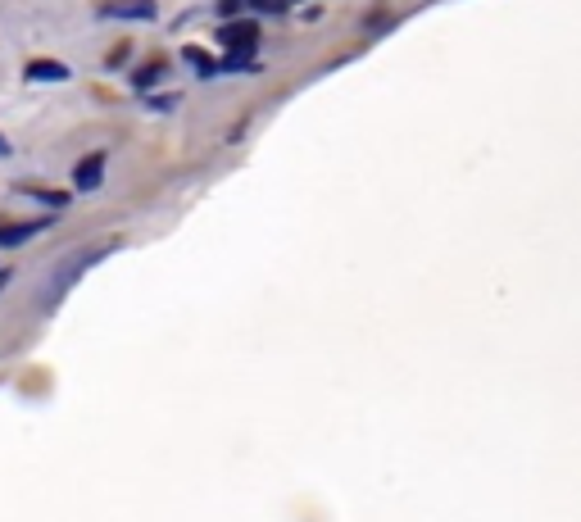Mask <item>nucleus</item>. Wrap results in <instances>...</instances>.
<instances>
[{
	"label": "nucleus",
	"mask_w": 581,
	"mask_h": 522,
	"mask_svg": "<svg viewBox=\"0 0 581 522\" xmlns=\"http://www.w3.org/2000/svg\"><path fill=\"white\" fill-rule=\"evenodd\" d=\"M5 282H10V273H5V268H0V291H5Z\"/></svg>",
	"instance_id": "nucleus-12"
},
{
	"label": "nucleus",
	"mask_w": 581,
	"mask_h": 522,
	"mask_svg": "<svg viewBox=\"0 0 581 522\" xmlns=\"http://www.w3.org/2000/svg\"><path fill=\"white\" fill-rule=\"evenodd\" d=\"M0 155H10V141H5V137H0Z\"/></svg>",
	"instance_id": "nucleus-13"
},
{
	"label": "nucleus",
	"mask_w": 581,
	"mask_h": 522,
	"mask_svg": "<svg viewBox=\"0 0 581 522\" xmlns=\"http://www.w3.org/2000/svg\"><path fill=\"white\" fill-rule=\"evenodd\" d=\"M37 232H46V223H0V246L5 250H14V246H23V241H32Z\"/></svg>",
	"instance_id": "nucleus-5"
},
{
	"label": "nucleus",
	"mask_w": 581,
	"mask_h": 522,
	"mask_svg": "<svg viewBox=\"0 0 581 522\" xmlns=\"http://www.w3.org/2000/svg\"><path fill=\"white\" fill-rule=\"evenodd\" d=\"M173 100L178 96H150V109H173Z\"/></svg>",
	"instance_id": "nucleus-11"
},
{
	"label": "nucleus",
	"mask_w": 581,
	"mask_h": 522,
	"mask_svg": "<svg viewBox=\"0 0 581 522\" xmlns=\"http://www.w3.org/2000/svg\"><path fill=\"white\" fill-rule=\"evenodd\" d=\"M23 196H32V200H41V205H55V209H64L69 205V196L64 191H37V187H19Z\"/></svg>",
	"instance_id": "nucleus-9"
},
{
	"label": "nucleus",
	"mask_w": 581,
	"mask_h": 522,
	"mask_svg": "<svg viewBox=\"0 0 581 522\" xmlns=\"http://www.w3.org/2000/svg\"><path fill=\"white\" fill-rule=\"evenodd\" d=\"M223 69H227V73H255V69H259V64H255V50H232Z\"/></svg>",
	"instance_id": "nucleus-8"
},
{
	"label": "nucleus",
	"mask_w": 581,
	"mask_h": 522,
	"mask_svg": "<svg viewBox=\"0 0 581 522\" xmlns=\"http://www.w3.org/2000/svg\"><path fill=\"white\" fill-rule=\"evenodd\" d=\"M105 19H155V0H105Z\"/></svg>",
	"instance_id": "nucleus-3"
},
{
	"label": "nucleus",
	"mask_w": 581,
	"mask_h": 522,
	"mask_svg": "<svg viewBox=\"0 0 581 522\" xmlns=\"http://www.w3.org/2000/svg\"><path fill=\"white\" fill-rule=\"evenodd\" d=\"M100 182H105V155L96 150V155H87L78 168H73V187H78V191H96Z\"/></svg>",
	"instance_id": "nucleus-4"
},
{
	"label": "nucleus",
	"mask_w": 581,
	"mask_h": 522,
	"mask_svg": "<svg viewBox=\"0 0 581 522\" xmlns=\"http://www.w3.org/2000/svg\"><path fill=\"white\" fill-rule=\"evenodd\" d=\"M218 37H223L227 50H255L259 46V28L250 19H237V23H227V28H218Z\"/></svg>",
	"instance_id": "nucleus-2"
},
{
	"label": "nucleus",
	"mask_w": 581,
	"mask_h": 522,
	"mask_svg": "<svg viewBox=\"0 0 581 522\" xmlns=\"http://www.w3.org/2000/svg\"><path fill=\"white\" fill-rule=\"evenodd\" d=\"M105 255H109V246H100V250H82V255H73L69 264L60 268V273H50V286H46V296H41V305H60V300L69 296V286L78 282V277L87 273L91 264H100Z\"/></svg>",
	"instance_id": "nucleus-1"
},
{
	"label": "nucleus",
	"mask_w": 581,
	"mask_h": 522,
	"mask_svg": "<svg viewBox=\"0 0 581 522\" xmlns=\"http://www.w3.org/2000/svg\"><path fill=\"white\" fill-rule=\"evenodd\" d=\"M182 60H187L191 69L200 73V78H214V73H218V64L209 60V55H205V50H200V46H187V50H182Z\"/></svg>",
	"instance_id": "nucleus-7"
},
{
	"label": "nucleus",
	"mask_w": 581,
	"mask_h": 522,
	"mask_svg": "<svg viewBox=\"0 0 581 522\" xmlns=\"http://www.w3.org/2000/svg\"><path fill=\"white\" fill-rule=\"evenodd\" d=\"M164 69H168V64H159V60H155V64H146L141 73H132V82H137V87H150V82H155Z\"/></svg>",
	"instance_id": "nucleus-10"
},
{
	"label": "nucleus",
	"mask_w": 581,
	"mask_h": 522,
	"mask_svg": "<svg viewBox=\"0 0 581 522\" xmlns=\"http://www.w3.org/2000/svg\"><path fill=\"white\" fill-rule=\"evenodd\" d=\"M64 78H69V64H60V60L28 64V82H64Z\"/></svg>",
	"instance_id": "nucleus-6"
}]
</instances>
